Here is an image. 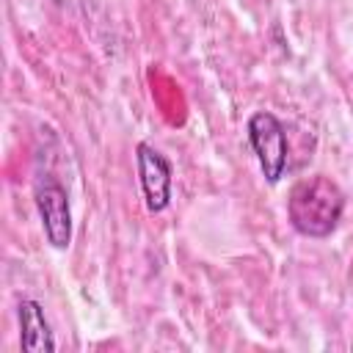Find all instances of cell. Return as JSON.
Wrapping results in <instances>:
<instances>
[{
    "mask_svg": "<svg viewBox=\"0 0 353 353\" xmlns=\"http://www.w3.org/2000/svg\"><path fill=\"white\" fill-rule=\"evenodd\" d=\"M345 212V193L339 185L323 174L298 179L287 196V215L298 234L303 237H328Z\"/></svg>",
    "mask_w": 353,
    "mask_h": 353,
    "instance_id": "6da1fadb",
    "label": "cell"
},
{
    "mask_svg": "<svg viewBox=\"0 0 353 353\" xmlns=\"http://www.w3.org/2000/svg\"><path fill=\"white\" fill-rule=\"evenodd\" d=\"M245 130H248V141H251V149L259 160V168H262L265 179L270 185H276L284 176L287 157H290V143H287L284 124L270 110H259L248 119Z\"/></svg>",
    "mask_w": 353,
    "mask_h": 353,
    "instance_id": "7a4b0ae2",
    "label": "cell"
},
{
    "mask_svg": "<svg viewBox=\"0 0 353 353\" xmlns=\"http://www.w3.org/2000/svg\"><path fill=\"white\" fill-rule=\"evenodd\" d=\"M36 207L41 215V226L47 234V243L52 248H66L72 240V210H69V196L58 179L50 174L36 179Z\"/></svg>",
    "mask_w": 353,
    "mask_h": 353,
    "instance_id": "3957f363",
    "label": "cell"
},
{
    "mask_svg": "<svg viewBox=\"0 0 353 353\" xmlns=\"http://www.w3.org/2000/svg\"><path fill=\"white\" fill-rule=\"evenodd\" d=\"M138 176L149 212H163L171 201V163L149 143H138Z\"/></svg>",
    "mask_w": 353,
    "mask_h": 353,
    "instance_id": "277c9868",
    "label": "cell"
},
{
    "mask_svg": "<svg viewBox=\"0 0 353 353\" xmlns=\"http://www.w3.org/2000/svg\"><path fill=\"white\" fill-rule=\"evenodd\" d=\"M19 345L25 353H52L55 339L39 301L25 298L19 303Z\"/></svg>",
    "mask_w": 353,
    "mask_h": 353,
    "instance_id": "5b68a950",
    "label": "cell"
}]
</instances>
